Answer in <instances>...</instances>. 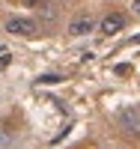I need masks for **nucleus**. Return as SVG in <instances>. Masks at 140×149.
I'll list each match as a JSON object with an SVG mask.
<instances>
[{
  "mask_svg": "<svg viewBox=\"0 0 140 149\" xmlns=\"http://www.w3.org/2000/svg\"><path fill=\"white\" fill-rule=\"evenodd\" d=\"M116 122L125 134H131V137H140V107H122L116 113Z\"/></svg>",
  "mask_w": 140,
  "mask_h": 149,
  "instance_id": "obj_1",
  "label": "nucleus"
},
{
  "mask_svg": "<svg viewBox=\"0 0 140 149\" xmlns=\"http://www.w3.org/2000/svg\"><path fill=\"white\" fill-rule=\"evenodd\" d=\"M6 33H15V36H36L39 33V24L33 18H9L6 21Z\"/></svg>",
  "mask_w": 140,
  "mask_h": 149,
  "instance_id": "obj_2",
  "label": "nucleus"
},
{
  "mask_svg": "<svg viewBox=\"0 0 140 149\" xmlns=\"http://www.w3.org/2000/svg\"><path fill=\"white\" fill-rule=\"evenodd\" d=\"M122 27H125V15H122V12H107V15L98 21V33L101 36H113V33H119Z\"/></svg>",
  "mask_w": 140,
  "mask_h": 149,
  "instance_id": "obj_3",
  "label": "nucleus"
},
{
  "mask_svg": "<svg viewBox=\"0 0 140 149\" xmlns=\"http://www.w3.org/2000/svg\"><path fill=\"white\" fill-rule=\"evenodd\" d=\"M93 30H95V21L93 18H75L69 24V33L72 36H86V33H93Z\"/></svg>",
  "mask_w": 140,
  "mask_h": 149,
  "instance_id": "obj_4",
  "label": "nucleus"
},
{
  "mask_svg": "<svg viewBox=\"0 0 140 149\" xmlns=\"http://www.w3.org/2000/svg\"><path fill=\"white\" fill-rule=\"evenodd\" d=\"M39 18L42 21H57V9L51 6V3H42L39 6Z\"/></svg>",
  "mask_w": 140,
  "mask_h": 149,
  "instance_id": "obj_5",
  "label": "nucleus"
},
{
  "mask_svg": "<svg viewBox=\"0 0 140 149\" xmlns=\"http://www.w3.org/2000/svg\"><path fill=\"white\" fill-rule=\"evenodd\" d=\"M21 3H24V6H30V9H39L45 0H21Z\"/></svg>",
  "mask_w": 140,
  "mask_h": 149,
  "instance_id": "obj_6",
  "label": "nucleus"
},
{
  "mask_svg": "<svg viewBox=\"0 0 140 149\" xmlns=\"http://www.w3.org/2000/svg\"><path fill=\"white\" fill-rule=\"evenodd\" d=\"M39 81H42V84H57L60 78H57V74H42V78H39Z\"/></svg>",
  "mask_w": 140,
  "mask_h": 149,
  "instance_id": "obj_7",
  "label": "nucleus"
},
{
  "mask_svg": "<svg viewBox=\"0 0 140 149\" xmlns=\"http://www.w3.org/2000/svg\"><path fill=\"white\" fill-rule=\"evenodd\" d=\"M131 9H134V15H140V0H134V3H131Z\"/></svg>",
  "mask_w": 140,
  "mask_h": 149,
  "instance_id": "obj_8",
  "label": "nucleus"
}]
</instances>
